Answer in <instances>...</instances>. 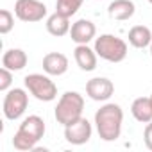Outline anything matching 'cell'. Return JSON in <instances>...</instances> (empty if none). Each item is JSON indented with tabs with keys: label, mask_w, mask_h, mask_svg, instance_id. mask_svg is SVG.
Here are the masks:
<instances>
[{
	"label": "cell",
	"mask_w": 152,
	"mask_h": 152,
	"mask_svg": "<svg viewBox=\"0 0 152 152\" xmlns=\"http://www.w3.org/2000/svg\"><path fill=\"white\" fill-rule=\"evenodd\" d=\"M15 27V16L11 11L2 9L0 11V34H9Z\"/></svg>",
	"instance_id": "cell-19"
},
{
	"label": "cell",
	"mask_w": 152,
	"mask_h": 152,
	"mask_svg": "<svg viewBox=\"0 0 152 152\" xmlns=\"http://www.w3.org/2000/svg\"><path fill=\"white\" fill-rule=\"evenodd\" d=\"M83 2L84 0H56V13L70 18L81 9Z\"/></svg>",
	"instance_id": "cell-18"
},
{
	"label": "cell",
	"mask_w": 152,
	"mask_h": 152,
	"mask_svg": "<svg viewBox=\"0 0 152 152\" xmlns=\"http://www.w3.org/2000/svg\"><path fill=\"white\" fill-rule=\"evenodd\" d=\"M45 25H47L48 34H52V36H56V38H61V36L70 34V29H72L70 18H68V16H63V15H59V13L50 15V16L47 18V23H45Z\"/></svg>",
	"instance_id": "cell-15"
},
{
	"label": "cell",
	"mask_w": 152,
	"mask_h": 152,
	"mask_svg": "<svg viewBox=\"0 0 152 152\" xmlns=\"http://www.w3.org/2000/svg\"><path fill=\"white\" fill-rule=\"evenodd\" d=\"M23 83H25L27 91L34 99H38L41 102H52L57 97V86L48 77V73L47 75H43V73H31V75H27V77L23 79Z\"/></svg>",
	"instance_id": "cell-4"
},
{
	"label": "cell",
	"mask_w": 152,
	"mask_h": 152,
	"mask_svg": "<svg viewBox=\"0 0 152 152\" xmlns=\"http://www.w3.org/2000/svg\"><path fill=\"white\" fill-rule=\"evenodd\" d=\"M15 15L18 20L27 22V23L41 22L47 16V6L39 0H16Z\"/></svg>",
	"instance_id": "cell-6"
},
{
	"label": "cell",
	"mask_w": 152,
	"mask_h": 152,
	"mask_svg": "<svg viewBox=\"0 0 152 152\" xmlns=\"http://www.w3.org/2000/svg\"><path fill=\"white\" fill-rule=\"evenodd\" d=\"M27 106H29V95H27L25 90L13 88V90L6 91L2 111H4V116L7 120H18L25 113Z\"/></svg>",
	"instance_id": "cell-5"
},
{
	"label": "cell",
	"mask_w": 152,
	"mask_h": 152,
	"mask_svg": "<svg viewBox=\"0 0 152 152\" xmlns=\"http://www.w3.org/2000/svg\"><path fill=\"white\" fill-rule=\"evenodd\" d=\"M16 132L22 134V136H25V138H29V140H32L34 143H38L45 136V122H43L41 116L31 115V116L23 118V122L20 124V127H18Z\"/></svg>",
	"instance_id": "cell-10"
},
{
	"label": "cell",
	"mask_w": 152,
	"mask_h": 152,
	"mask_svg": "<svg viewBox=\"0 0 152 152\" xmlns=\"http://www.w3.org/2000/svg\"><path fill=\"white\" fill-rule=\"evenodd\" d=\"M93 48L100 59L109 63H122L127 57V43L115 34H100L95 38Z\"/></svg>",
	"instance_id": "cell-3"
},
{
	"label": "cell",
	"mask_w": 152,
	"mask_h": 152,
	"mask_svg": "<svg viewBox=\"0 0 152 152\" xmlns=\"http://www.w3.org/2000/svg\"><path fill=\"white\" fill-rule=\"evenodd\" d=\"M143 141H145V147L148 150H152V122L145 124V131H143Z\"/></svg>",
	"instance_id": "cell-21"
},
{
	"label": "cell",
	"mask_w": 152,
	"mask_h": 152,
	"mask_svg": "<svg viewBox=\"0 0 152 152\" xmlns=\"http://www.w3.org/2000/svg\"><path fill=\"white\" fill-rule=\"evenodd\" d=\"M131 113L140 124H148L152 122V104L150 97H138L131 104Z\"/></svg>",
	"instance_id": "cell-16"
},
{
	"label": "cell",
	"mask_w": 152,
	"mask_h": 152,
	"mask_svg": "<svg viewBox=\"0 0 152 152\" xmlns=\"http://www.w3.org/2000/svg\"><path fill=\"white\" fill-rule=\"evenodd\" d=\"M148 48H150V56H152V43H150V47H148Z\"/></svg>",
	"instance_id": "cell-22"
},
{
	"label": "cell",
	"mask_w": 152,
	"mask_h": 152,
	"mask_svg": "<svg viewBox=\"0 0 152 152\" xmlns=\"http://www.w3.org/2000/svg\"><path fill=\"white\" fill-rule=\"evenodd\" d=\"M115 84L107 77H93L86 83V95L95 102H106L113 97Z\"/></svg>",
	"instance_id": "cell-8"
},
{
	"label": "cell",
	"mask_w": 152,
	"mask_h": 152,
	"mask_svg": "<svg viewBox=\"0 0 152 152\" xmlns=\"http://www.w3.org/2000/svg\"><path fill=\"white\" fill-rule=\"evenodd\" d=\"M122 124H124V111L118 104L107 102L95 113L97 132L104 141H116L122 134Z\"/></svg>",
	"instance_id": "cell-1"
},
{
	"label": "cell",
	"mask_w": 152,
	"mask_h": 152,
	"mask_svg": "<svg viewBox=\"0 0 152 152\" xmlns=\"http://www.w3.org/2000/svg\"><path fill=\"white\" fill-rule=\"evenodd\" d=\"M150 104H152V95H150Z\"/></svg>",
	"instance_id": "cell-23"
},
{
	"label": "cell",
	"mask_w": 152,
	"mask_h": 152,
	"mask_svg": "<svg viewBox=\"0 0 152 152\" xmlns=\"http://www.w3.org/2000/svg\"><path fill=\"white\" fill-rule=\"evenodd\" d=\"M91 132H93L91 124L84 116H81L77 120H73L72 124L64 125V140L68 143H72V145H84V143H88L90 138H91Z\"/></svg>",
	"instance_id": "cell-7"
},
{
	"label": "cell",
	"mask_w": 152,
	"mask_h": 152,
	"mask_svg": "<svg viewBox=\"0 0 152 152\" xmlns=\"http://www.w3.org/2000/svg\"><path fill=\"white\" fill-rule=\"evenodd\" d=\"M95 34H97L95 23L86 18H81L75 23H72V29H70V38L77 45H88L95 38Z\"/></svg>",
	"instance_id": "cell-9"
},
{
	"label": "cell",
	"mask_w": 152,
	"mask_h": 152,
	"mask_svg": "<svg viewBox=\"0 0 152 152\" xmlns=\"http://www.w3.org/2000/svg\"><path fill=\"white\" fill-rule=\"evenodd\" d=\"M127 38L134 48H147L152 43V31L145 25H134V27H131Z\"/></svg>",
	"instance_id": "cell-17"
},
{
	"label": "cell",
	"mask_w": 152,
	"mask_h": 152,
	"mask_svg": "<svg viewBox=\"0 0 152 152\" xmlns=\"http://www.w3.org/2000/svg\"><path fill=\"white\" fill-rule=\"evenodd\" d=\"M43 70L48 75L59 77V75L66 73L68 70V57L61 52H48L43 57Z\"/></svg>",
	"instance_id": "cell-11"
},
{
	"label": "cell",
	"mask_w": 152,
	"mask_h": 152,
	"mask_svg": "<svg viewBox=\"0 0 152 152\" xmlns=\"http://www.w3.org/2000/svg\"><path fill=\"white\" fill-rule=\"evenodd\" d=\"M83 111H84V99H83V95L77 93V91H66L57 100L54 116H56L57 124L68 125L73 120L81 118L83 116Z\"/></svg>",
	"instance_id": "cell-2"
},
{
	"label": "cell",
	"mask_w": 152,
	"mask_h": 152,
	"mask_svg": "<svg viewBox=\"0 0 152 152\" xmlns=\"http://www.w3.org/2000/svg\"><path fill=\"white\" fill-rule=\"evenodd\" d=\"M134 11H136V6L132 0H113L107 7L109 18L118 20V22H125V20L132 18Z\"/></svg>",
	"instance_id": "cell-13"
},
{
	"label": "cell",
	"mask_w": 152,
	"mask_h": 152,
	"mask_svg": "<svg viewBox=\"0 0 152 152\" xmlns=\"http://www.w3.org/2000/svg\"><path fill=\"white\" fill-rule=\"evenodd\" d=\"M11 84H13V73H11L9 68L2 66L0 68V91H4V93L9 91Z\"/></svg>",
	"instance_id": "cell-20"
},
{
	"label": "cell",
	"mask_w": 152,
	"mask_h": 152,
	"mask_svg": "<svg viewBox=\"0 0 152 152\" xmlns=\"http://www.w3.org/2000/svg\"><path fill=\"white\" fill-rule=\"evenodd\" d=\"M27 61H29V57H27V54L22 48H9L2 56V66L9 68L11 72L23 70L27 66Z\"/></svg>",
	"instance_id": "cell-14"
},
{
	"label": "cell",
	"mask_w": 152,
	"mask_h": 152,
	"mask_svg": "<svg viewBox=\"0 0 152 152\" xmlns=\"http://www.w3.org/2000/svg\"><path fill=\"white\" fill-rule=\"evenodd\" d=\"M73 57H75V63L77 66L83 70V72H93L97 68V52L95 48H90L88 45H77L73 50Z\"/></svg>",
	"instance_id": "cell-12"
}]
</instances>
